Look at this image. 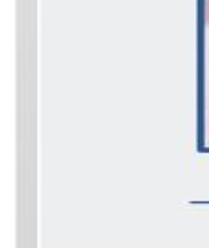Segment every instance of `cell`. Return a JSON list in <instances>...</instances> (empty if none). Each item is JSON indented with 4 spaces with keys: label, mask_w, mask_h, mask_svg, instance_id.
<instances>
[]
</instances>
